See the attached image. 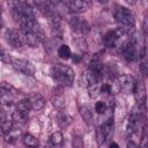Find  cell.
Masks as SVG:
<instances>
[{
	"label": "cell",
	"mask_w": 148,
	"mask_h": 148,
	"mask_svg": "<svg viewBox=\"0 0 148 148\" xmlns=\"http://www.w3.org/2000/svg\"><path fill=\"white\" fill-rule=\"evenodd\" d=\"M22 42L30 45V46H37L44 40V31L42 27L36 22L31 30L29 31H20Z\"/></svg>",
	"instance_id": "3"
},
{
	"label": "cell",
	"mask_w": 148,
	"mask_h": 148,
	"mask_svg": "<svg viewBox=\"0 0 148 148\" xmlns=\"http://www.w3.org/2000/svg\"><path fill=\"white\" fill-rule=\"evenodd\" d=\"M64 5L68 8L71 13H76V14L84 13L89 8V2L86 0H69V1H65Z\"/></svg>",
	"instance_id": "9"
},
{
	"label": "cell",
	"mask_w": 148,
	"mask_h": 148,
	"mask_svg": "<svg viewBox=\"0 0 148 148\" xmlns=\"http://www.w3.org/2000/svg\"><path fill=\"white\" fill-rule=\"evenodd\" d=\"M13 128V123L5 119L0 121V136H6Z\"/></svg>",
	"instance_id": "22"
},
{
	"label": "cell",
	"mask_w": 148,
	"mask_h": 148,
	"mask_svg": "<svg viewBox=\"0 0 148 148\" xmlns=\"http://www.w3.org/2000/svg\"><path fill=\"white\" fill-rule=\"evenodd\" d=\"M23 143L28 147V148H37L39 146V141L36 136L31 135V134H25L23 136Z\"/></svg>",
	"instance_id": "20"
},
{
	"label": "cell",
	"mask_w": 148,
	"mask_h": 148,
	"mask_svg": "<svg viewBox=\"0 0 148 148\" xmlns=\"http://www.w3.org/2000/svg\"><path fill=\"white\" fill-rule=\"evenodd\" d=\"M101 92H111V86L109 83H102Z\"/></svg>",
	"instance_id": "28"
},
{
	"label": "cell",
	"mask_w": 148,
	"mask_h": 148,
	"mask_svg": "<svg viewBox=\"0 0 148 148\" xmlns=\"http://www.w3.org/2000/svg\"><path fill=\"white\" fill-rule=\"evenodd\" d=\"M112 130V119H108L105 123H103L102 125H99L96 130V141H97V145L101 147L105 140L108 139L110 132Z\"/></svg>",
	"instance_id": "5"
},
{
	"label": "cell",
	"mask_w": 148,
	"mask_h": 148,
	"mask_svg": "<svg viewBox=\"0 0 148 148\" xmlns=\"http://www.w3.org/2000/svg\"><path fill=\"white\" fill-rule=\"evenodd\" d=\"M71 58H72L73 62H80V61H81V59H82V57H81L80 54H72V56H71Z\"/></svg>",
	"instance_id": "29"
},
{
	"label": "cell",
	"mask_w": 148,
	"mask_h": 148,
	"mask_svg": "<svg viewBox=\"0 0 148 148\" xmlns=\"http://www.w3.org/2000/svg\"><path fill=\"white\" fill-rule=\"evenodd\" d=\"M35 6L38 8V10L46 17H51L54 14H57L54 3L51 1H37L35 2Z\"/></svg>",
	"instance_id": "10"
},
{
	"label": "cell",
	"mask_w": 148,
	"mask_h": 148,
	"mask_svg": "<svg viewBox=\"0 0 148 148\" xmlns=\"http://www.w3.org/2000/svg\"><path fill=\"white\" fill-rule=\"evenodd\" d=\"M10 64L17 72H20V73H22L23 75H27V76H32L36 72V68H35L34 64L28 59L13 58V59H10Z\"/></svg>",
	"instance_id": "4"
},
{
	"label": "cell",
	"mask_w": 148,
	"mask_h": 148,
	"mask_svg": "<svg viewBox=\"0 0 148 148\" xmlns=\"http://www.w3.org/2000/svg\"><path fill=\"white\" fill-rule=\"evenodd\" d=\"M0 89L6 90V91H9V92H13V94L16 91V90H15V88H14L12 84L7 83V82H1V83H0Z\"/></svg>",
	"instance_id": "27"
},
{
	"label": "cell",
	"mask_w": 148,
	"mask_h": 148,
	"mask_svg": "<svg viewBox=\"0 0 148 148\" xmlns=\"http://www.w3.org/2000/svg\"><path fill=\"white\" fill-rule=\"evenodd\" d=\"M6 39L8 42L9 45H12L13 47L15 49H20L22 47L23 45V42H22V38H21V35L18 31L16 30H7L6 32Z\"/></svg>",
	"instance_id": "12"
},
{
	"label": "cell",
	"mask_w": 148,
	"mask_h": 148,
	"mask_svg": "<svg viewBox=\"0 0 148 148\" xmlns=\"http://www.w3.org/2000/svg\"><path fill=\"white\" fill-rule=\"evenodd\" d=\"M72 56V52H71V49L68 45L66 44H61L59 47H58V57L62 60H67L69 59Z\"/></svg>",
	"instance_id": "21"
},
{
	"label": "cell",
	"mask_w": 148,
	"mask_h": 148,
	"mask_svg": "<svg viewBox=\"0 0 148 148\" xmlns=\"http://www.w3.org/2000/svg\"><path fill=\"white\" fill-rule=\"evenodd\" d=\"M114 17L118 24L120 25L119 28L127 36H133L135 31V18L132 10L124 6H119L114 12Z\"/></svg>",
	"instance_id": "1"
},
{
	"label": "cell",
	"mask_w": 148,
	"mask_h": 148,
	"mask_svg": "<svg viewBox=\"0 0 148 148\" xmlns=\"http://www.w3.org/2000/svg\"><path fill=\"white\" fill-rule=\"evenodd\" d=\"M68 23L71 25V28L75 31V32H79V34H87L90 29V25L89 23L81 18V17H77V16H72L69 17L68 20Z\"/></svg>",
	"instance_id": "7"
},
{
	"label": "cell",
	"mask_w": 148,
	"mask_h": 148,
	"mask_svg": "<svg viewBox=\"0 0 148 148\" xmlns=\"http://www.w3.org/2000/svg\"><path fill=\"white\" fill-rule=\"evenodd\" d=\"M57 123H58L59 127L67 128L73 123V118L66 111H59L58 112V116H57Z\"/></svg>",
	"instance_id": "15"
},
{
	"label": "cell",
	"mask_w": 148,
	"mask_h": 148,
	"mask_svg": "<svg viewBox=\"0 0 148 148\" xmlns=\"http://www.w3.org/2000/svg\"><path fill=\"white\" fill-rule=\"evenodd\" d=\"M118 84L119 88L125 92V94H133L134 87H135V80L127 74H121L118 76Z\"/></svg>",
	"instance_id": "8"
},
{
	"label": "cell",
	"mask_w": 148,
	"mask_h": 148,
	"mask_svg": "<svg viewBox=\"0 0 148 148\" xmlns=\"http://www.w3.org/2000/svg\"><path fill=\"white\" fill-rule=\"evenodd\" d=\"M133 94L139 105H146V89L142 82H135Z\"/></svg>",
	"instance_id": "13"
},
{
	"label": "cell",
	"mask_w": 148,
	"mask_h": 148,
	"mask_svg": "<svg viewBox=\"0 0 148 148\" xmlns=\"http://www.w3.org/2000/svg\"><path fill=\"white\" fill-rule=\"evenodd\" d=\"M88 73L98 77V79H102V76H103V64L98 59H92L89 64V72Z\"/></svg>",
	"instance_id": "14"
},
{
	"label": "cell",
	"mask_w": 148,
	"mask_h": 148,
	"mask_svg": "<svg viewBox=\"0 0 148 148\" xmlns=\"http://www.w3.org/2000/svg\"><path fill=\"white\" fill-rule=\"evenodd\" d=\"M64 141V136H62V133L57 131V132H53L50 136V142L53 147H57V146H60Z\"/></svg>",
	"instance_id": "24"
},
{
	"label": "cell",
	"mask_w": 148,
	"mask_h": 148,
	"mask_svg": "<svg viewBox=\"0 0 148 148\" xmlns=\"http://www.w3.org/2000/svg\"><path fill=\"white\" fill-rule=\"evenodd\" d=\"M5 119H6V116H5L3 111L0 110V121H2V120H5Z\"/></svg>",
	"instance_id": "31"
},
{
	"label": "cell",
	"mask_w": 148,
	"mask_h": 148,
	"mask_svg": "<svg viewBox=\"0 0 148 148\" xmlns=\"http://www.w3.org/2000/svg\"><path fill=\"white\" fill-rule=\"evenodd\" d=\"M95 111L97 113H99V114L105 113V111H106V104L104 102H97L95 104Z\"/></svg>",
	"instance_id": "26"
},
{
	"label": "cell",
	"mask_w": 148,
	"mask_h": 148,
	"mask_svg": "<svg viewBox=\"0 0 148 148\" xmlns=\"http://www.w3.org/2000/svg\"><path fill=\"white\" fill-rule=\"evenodd\" d=\"M52 104H53L54 108H57L59 110L64 109V106L66 104V101H65V97H64V95H62L61 91L54 90V94L52 96Z\"/></svg>",
	"instance_id": "16"
},
{
	"label": "cell",
	"mask_w": 148,
	"mask_h": 148,
	"mask_svg": "<svg viewBox=\"0 0 148 148\" xmlns=\"http://www.w3.org/2000/svg\"><path fill=\"white\" fill-rule=\"evenodd\" d=\"M110 148H119V146H118L116 142H111V145H110Z\"/></svg>",
	"instance_id": "32"
},
{
	"label": "cell",
	"mask_w": 148,
	"mask_h": 148,
	"mask_svg": "<svg viewBox=\"0 0 148 148\" xmlns=\"http://www.w3.org/2000/svg\"><path fill=\"white\" fill-rule=\"evenodd\" d=\"M51 75L53 80L61 87H69L73 84L74 79H75V73L74 71L62 64H56L51 68Z\"/></svg>",
	"instance_id": "2"
},
{
	"label": "cell",
	"mask_w": 148,
	"mask_h": 148,
	"mask_svg": "<svg viewBox=\"0 0 148 148\" xmlns=\"http://www.w3.org/2000/svg\"><path fill=\"white\" fill-rule=\"evenodd\" d=\"M27 98L30 102V105H31V109L32 110H40L46 104L45 98L39 92H31V94L28 95Z\"/></svg>",
	"instance_id": "11"
},
{
	"label": "cell",
	"mask_w": 148,
	"mask_h": 148,
	"mask_svg": "<svg viewBox=\"0 0 148 148\" xmlns=\"http://www.w3.org/2000/svg\"><path fill=\"white\" fill-rule=\"evenodd\" d=\"M28 118H29V113H24V112H21L18 110H15L12 113V120H13V123L18 124V125L25 124L28 121Z\"/></svg>",
	"instance_id": "17"
},
{
	"label": "cell",
	"mask_w": 148,
	"mask_h": 148,
	"mask_svg": "<svg viewBox=\"0 0 148 148\" xmlns=\"http://www.w3.org/2000/svg\"><path fill=\"white\" fill-rule=\"evenodd\" d=\"M13 95H14L13 92H9V91L0 89V104L3 105V106L12 105L13 102H14V96Z\"/></svg>",
	"instance_id": "18"
},
{
	"label": "cell",
	"mask_w": 148,
	"mask_h": 148,
	"mask_svg": "<svg viewBox=\"0 0 148 148\" xmlns=\"http://www.w3.org/2000/svg\"><path fill=\"white\" fill-rule=\"evenodd\" d=\"M101 79L91 75V74H87V89H88V94L90 96V98H96L99 94H101Z\"/></svg>",
	"instance_id": "6"
},
{
	"label": "cell",
	"mask_w": 148,
	"mask_h": 148,
	"mask_svg": "<svg viewBox=\"0 0 148 148\" xmlns=\"http://www.w3.org/2000/svg\"><path fill=\"white\" fill-rule=\"evenodd\" d=\"M79 110H80V114H81L82 119L84 120V123L87 125H91V123H92V112H91L90 108L87 106V105H81Z\"/></svg>",
	"instance_id": "19"
},
{
	"label": "cell",
	"mask_w": 148,
	"mask_h": 148,
	"mask_svg": "<svg viewBox=\"0 0 148 148\" xmlns=\"http://www.w3.org/2000/svg\"><path fill=\"white\" fill-rule=\"evenodd\" d=\"M72 148H84V145H83V141H82L81 136H79V135H74L73 136Z\"/></svg>",
	"instance_id": "25"
},
{
	"label": "cell",
	"mask_w": 148,
	"mask_h": 148,
	"mask_svg": "<svg viewBox=\"0 0 148 148\" xmlns=\"http://www.w3.org/2000/svg\"><path fill=\"white\" fill-rule=\"evenodd\" d=\"M16 110L24 112V113H29V111L31 110V105H30V102L28 101V98H23V99L18 101L16 103Z\"/></svg>",
	"instance_id": "23"
},
{
	"label": "cell",
	"mask_w": 148,
	"mask_h": 148,
	"mask_svg": "<svg viewBox=\"0 0 148 148\" xmlns=\"http://www.w3.org/2000/svg\"><path fill=\"white\" fill-rule=\"evenodd\" d=\"M126 147H127V148H139V147H138V145H136L134 141H128Z\"/></svg>",
	"instance_id": "30"
}]
</instances>
